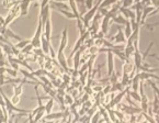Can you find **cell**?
<instances>
[{
	"label": "cell",
	"instance_id": "1f68e13d",
	"mask_svg": "<svg viewBox=\"0 0 159 123\" xmlns=\"http://www.w3.org/2000/svg\"><path fill=\"white\" fill-rule=\"evenodd\" d=\"M2 56H5V55H3V51H2V49H1V46H0V57H2Z\"/></svg>",
	"mask_w": 159,
	"mask_h": 123
},
{
	"label": "cell",
	"instance_id": "4fadbf2b",
	"mask_svg": "<svg viewBox=\"0 0 159 123\" xmlns=\"http://www.w3.org/2000/svg\"><path fill=\"white\" fill-rule=\"evenodd\" d=\"M57 11L63 14V16H65L67 19H77L75 14L73 13V11L70 12L69 10H65V9H57Z\"/></svg>",
	"mask_w": 159,
	"mask_h": 123
},
{
	"label": "cell",
	"instance_id": "52a82bcc",
	"mask_svg": "<svg viewBox=\"0 0 159 123\" xmlns=\"http://www.w3.org/2000/svg\"><path fill=\"white\" fill-rule=\"evenodd\" d=\"M114 72V59H113V53L111 51L108 52V75L110 76Z\"/></svg>",
	"mask_w": 159,
	"mask_h": 123
},
{
	"label": "cell",
	"instance_id": "3957f363",
	"mask_svg": "<svg viewBox=\"0 0 159 123\" xmlns=\"http://www.w3.org/2000/svg\"><path fill=\"white\" fill-rule=\"evenodd\" d=\"M43 34L45 35L48 41H51V35H52V22H51V19H47L46 21L43 23Z\"/></svg>",
	"mask_w": 159,
	"mask_h": 123
},
{
	"label": "cell",
	"instance_id": "2e32d148",
	"mask_svg": "<svg viewBox=\"0 0 159 123\" xmlns=\"http://www.w3.org/2000/svg\"><path fill=\"white\" fill-rule=\"evenodd\" d=\"M22 83H18L16 85H14V95L16 96H21L22 95Z\"/></svg>",
	"mask_w": 159,
	"mask_h": 123
},
{
	"label": "cell",
	"instance_id": "7402d4cb",
	"mask_svg": "<svg viewBox=\"0 0 159 123\" xmlns=\"http://www.w3.org/2000/svg\"><path fill=\"white\" fill-rule=\"evenodd\" d=\"M133 1L134 0H123V7L124 8L129 7V6L133 5Z\"/></svg>",
	"mask_w": 159,
	"mask_h": 123
},
{
	"label": "cell",
	"instance_id": "e0dca14e",
	"mask_svg": "<svg viewBox=\"0 0 159 123\" xmlns=\"http://www.w3.org/2000/svg\"><path fill=\"white\" fill-rule=\"evenodd\" d=\"M47 72H48V70L44 69V68H41V69L36 70V72H34V70H33L32 73H33V74H34L36 77H41V76H46V75H47Z\"/></svg>",
	"mask_w": 159,
	"mask_h": 123
},
{
	"label": "cell",
	"instance_id": "ac0fdd59",
	"mask_svg": "<svg viewBox=\"0 0 159 123\" xmlns=\"http://www.w3.org/2000/svg\"><path fill=\"white\" fill-rule=\"evenodd\" d=\"M32 50H34V47H33V45L31 44V43H29L28 45H25V46L21 50V52L23 54H29L30 52H32Z\"/></svg>",
	"mask_w": 159,
	"mask_h": 123
},
{
	"label": "cell",
	"instance_id": "5bb4252c",
	"mask_svg": "<svg viewBox=\"0 0 159 123\" xmlns=\"http://www.w3.org/2000/svg\"><path fill=\"white\" fill-rule=\"evenodd\" d=\"M112 19H113V22H115V23H117V24H125L127 21L122 14H120V16H114Z\"/></svg>",
	"mask_w": 159,
	"mask_h": 123
},
{
	"label": "cell",
	"instance_id": "484cf974",
	"mask_svg": "<svg viewBox=\"0 0 159 123\" xmlns=\"http://www.w3.org/2000/svg\"><path fill=\"white\" fill-rule=\"evenodd\" d=\"M109 113H110V116H111V121H114V122H116V121H117V119L115 118V116H114V112H113V111H111V110H110V111H109Z\"/></svg>",
	"mask_w": 159,
	"mask_h": 123
},
{
	"label": "cell",
	"instance_id": "603a6c76",
	"mask_svg": "<svg viewBox=\"0 0 159 123\" xmlns=\"http://www.w3.org/2000/svg\"><path fill=\"white\" fill-rule=\"evenodd\" d=\"M84 1H86L84 5H86V7L88 8V9L92 8V6H93V0H84Z\"/></svg>",
	"mask_w": 159,
	"mask_h": 123
},
{
	"label": "cell",
	"instance_id": "277c9868",
	"mask_svg": "<svg viewBox=\"0 0 159 123\" xmlns=\"http://www.w3.org/2000/svg\"><path fill=\"white\" fill-rule=\"evenodd\" d=\"M68 114V111L66 110L65 112H56V113H47V116H43V120L42 121H48V120H57V119H61L64 118Z\"/></svg>",
	"mask_w": 159,
	"mask_h": 123
},
{
	"label": "cell",
	"instance_id": "836d02e7",
	"mask_svg": "<svg viewBox=\"0 0 159 123\" xmlns=\"http://www.w3.org/2000/svg\"><path fill=\"white\" fill-rule=\"evenodd\" d=\"M40 1H41V0H40Z\"/></svg>",
	"mask_w": 159,
	"mask_h": 123
},
{
	"label": "cell",
	"instance_id": "30bf717a",
	"mask_svg": "<svg viewBox=\"0 0 159 123\" xmlns=\"http://www.w3.org/2000/svg\"><path fill=\"white\" fill-rule=\"evenodd\" d=\"M152 10H155V7H149V6H146L145 8H143V12H142L143 17H142V19H140V23L144 24V22H145L146 18H147V17L149 16L150 12H152Z\"/></svg>",
	"mask_w": 159,
	"mask_h": 123
},
{
	"label": "cell",
	"instance_id": "d6986e66",
	"mask_svg": "<svg viewBox=\"0 0 159 123\" xmlns=\"http://www.w3.org/2000/svg\"><path fill=\"white\" fill-rule=\"evenodd\" d=\"M129 95L131 96V97H133L134 99L136 100V101H140V100H142V98H140V96L138 95L137 93V91H132V92H129Z\"/></svg>",
	"mask_w": 159,
	"mask_h": 123
},
{
	"label": "cell",
	"instance_id": "f1b7e54d",
	"mask_svg": "<svg viewBox=\"0 0 159 123\" xmlns=\"http://www.w3.org/2000/svg\"><path fill=\"white\" fill-rule=\"evenodd\" d=\"M0 24H3V26H5V18H2L1 16H0Z\"/></svg>",
	"mask_w": 159,
	"mask_h": 123
},
{
	"label": "cell",
	"instance_id": "f546056e",
	"mask_svg": "<svg viewBox=\"0 0 159 123\" xmlns=\"http://www.w3.org/2000/svg\"><path fill=\"white\" fill-rule=\"evenodd\" d=\"M63 79H65L66 83H68V81H69V77H68L67 75H64V76H63Z\"/></svg>",
	"mask_w": 159,
	"mask_h": 123
},
{
	"label": "cell",
	"instance_id": "8992f818",
	"mask_svg": "<svg viewBox=\"0 0 159 123\" xmlns=\"http://www.w3.org/2000/svg\"><path fill=\"white\" fill-rule=\"evenodd\" d=\"M110 19L111 17L109 16V14H105L104 18H103L102 20V23H101V32L103 33V34H107L109 31V23H110Z\"/></svg>",
	"mask_w": 159,
	"mask_h": 123
},
{
	"label": "cell",
	"instance_id": "8fae6325",
	"mask_svg": "<svg viewBox=\"0 0 159 123\" xmlns=\"http://www.w3.org/2000/svg\"><path fill=\"white\" fill-rule=\"evenodd\" d=\"M20 73H21L22 75H23L24 77H25L26 79H30V80H33L35 81V83H38V84H40V80H38V77L35 76L34 74H33L32 72H26L25 69H20Z\"/></svg>",
	"mask_w": 159,
	"mask_h": 123
},
{
	"label": "cell",
	"instance_id": "d6a6232c",
	"mask_svg": "<svg viewBox=\"0 0 159 123\" xmlns=\"http://www.w3.org/2000/svg\"><path fill=\"white\" fill-rule=\"evenodd\" d=\"M54 1H68V0H54Z\"/></svg>",
	"mask_w": 159,
	"mask_h": 123
},
{
	"label": "cell",
	"instance_id": "5b68a950",
	"mask_svg": "<svg viewBox=\"0 0 159 123\" xmlns=\"http://www.w3.org/2000/svg\"><path fill=\"white\" fill-rule=\"evenodd\" d=\"M67 28L64 29L63 33H61V43H59V52H64L67 46V42H68V36H67Z\"/></svg>",
	"mask_w": 159,
	"mask_h": 123
},
{
	"label": "cell",
	"instance_id": "44dd1931",
	"mask_svg": "<svg viewBox=\"0 0 159 123\" xmlns=\"http://www.w3.org/2000/svg\"><path fill=\"white\" fill-rule=\"evenodd\" d=\"M11 102L13 105H18L20 102V96H16V95H13V97L11 98Z\"/></svg>",
	"mask_w": 159,
	"mask_h": 123
},
{
	"label": "cell",
	"instance_id": "6da1fadb",
	"mask_svg": "<svg viewBox=\"0 0 159 123\" xmlns=\"http://www.w3.org/2000/svg\"><path fill=\"white\" fill-rule=\"evenodd\" d=\"M101 2H102V0H99L98 3H97V5H94V6H92V8H90L89 11L87 12V13L84 14V16L81 18L82 22H84V24L86 26H89V22L91 21L92 19H93V17L97 14V11H98L99 6H100V3H101Z\"/></svg>",
	"mask_w": 159,
	"mask_h": 123
},
{
	"label": "cell",
	"instance_id": "83f0119b",
	"mask_svg": "<svg viewBox=\"0 0 159 123\" xmlns=\"http://www.w3.org/2000/svg\"><path fill=\"white\" fill-rule=\"evenodd\" d=\"M152 2H154L155 7H159V0H152Z\"/></svg>",
	"mask_w": 159,
	"mask_h": 123
},
{
	"label": "cell",
	"instance_id": "4316f807",
	"mask_svg": "<svg viewBox=\"0 0 159 123\" xmlns=\"http://www.w3.org/2000/svg\"><path fill=\"white\" fill-rule=\"evenodd\" d=\"M6 72H7V67L6 66H0V75L5 74Z\"/></svg>",
	"mask_w": 159,
	"mask_h": 123
},
{
	"label": "cell",
	"instance_id": "d4e9b609",
	"mask_svg": "<svg viewBox=\"0 0 159 123\" xmlns=\"http://www.w3.org/2000/svg\"><path fill=\"white\" fill-rule=\"evenodd\" d=\"M100 116H101V113H100V112H97V113L94 114L93 119H91V122H97V121L99 120V118H100Z\"/></svg>",
	"mask_w": 159,
	"mask_h": 123
},
{
	"label": "cell",
	"instance_id": "4dcf8cb0",
	"mask_svg": "<svg viewBox=\"0 0 159 123\" xmlns=\"http://www.w3.org/2000/svg\"><path fill=\"white\" fill-rule=\"evenodd\" d=\"M101 89H102V87L99 86V87H94L93 90H94V91H101Z\"/></svg>",
	"mask_w": 159,
	"mask_h": 123
},
{
	"label": "cell",
	"instance_id": "7a4b0ae2",
	"mask_svg": "<svg viewBox=\"0 0 159 123\" xmlns=\"http://www.w3.org/2000/svg\"><path fill=\"white\" fill-rule=\"evenodd\" d=\"M32 1H38V0H18L20 6V11H21V16L24 17L29 13V7ZM40 1V0H39Z\"/></svg>",
	"mask_w": 159,
	"mask_h": 123
},
{
	"label": "cell",
	"instance_id": "7c38bea8",
	"mask_svg": "<svg viewBox=\"0 0 159 123\" xmlns=\"http://www.w3.org/2000/svg\"><path fill=\"white\" fill-rule=\"evenodd\" d=\"M53 106H54V98H48L47 100V103L44 106V109H45V113H51L52 109H53Z\"/></svg>",
	"mask_w": 159,
	"mask_h": 123
},
{
	"label": "cell",
	"instance_id": "9c48e42d",
	"mask_svg": "<svg viewBox=\"0 0 159 123\" xmlns=\"http://www.w3.org/2000/svg\"><path fill=\"white\" fill-rule=\"evenodd\" d=\"M3 35H5L7 39H13V40H16V41H21L22 40L21 36H19V35H16V33H13V31L10 30L8 26L6 28L5 32H3Z\"/></svg>",
	"mask_w": 159,
	"mask_h": 123
},
{
	"label": "cell",
	"instance_id": "ba28073f",
	"mask_svg": "<svg viewBox=\"0 0 159 123\" xmlns=\"http://www.w3.org/2000/svg\"><path fill=\"white\" fill-rule=\"evenodd\" d=\"M116 28H117V30H119V32H117V34L115 35V37L113 39L114 43H125V42H126V37H125L123 31L121 30V26H117Z\"/></svg>",
	"mask_w": 159,
	"mask_h": 123
},
{
	"label": "cell",
	"instance_id": "9a60e30c",
	"mask_svg": "<svg viewBox=\"0 0 159 123\" xmlns=\"http://www.w3.org/2000/svg\"><path fill=\"white\" fill-rule=\"evenodd\" d=\"M29 43H31V40H23V39H22L21 41H18V43H16L14 46H16L18 50H20V51H21V50L23 49L25 45H28Z\"/></svg>",
	"mask_w": 159,
	"mask_h": 123
},
{
	"label": "cell",
	"instance_id": "cb8c5ba5",
	"mask_svg": "<svg viewBox=\"0 0 159 123\" xmlns=\"http://www.w3.org/2000/svg\"><path fill=\"white\" fill-rule=\"evenodd\" d=\"M1 122H6V118H5V113L2 111V108L0 107V123Z\"/></svg>",
	"mask_w": 159,
	"mask_h": 123
},
{
	"label": "cell",
	"instance_id": "ffe728a7",
	"mask_svg": "<svg viewBox=\"0 0 159 123\" xmlns=\"http://www.w3.org/2000/svg\"><path fill=\"white\" fill-rule=\"evenodd\" d=\"M18 70H16V69H13V68H8L7 67V72L6 73H8V74L10 75L11 77H16V75H18Z\"/></svg>",
	"mask_w": 159,
	"mask_h": 123
}]
</instances>
